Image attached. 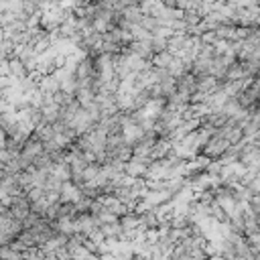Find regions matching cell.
Here are the masks:
<instances>
[{"label": "cell", "mask_w": 260, "mask_h": 260, "mask_svg": "<svg viewBox=\"0 0 260 260\" xmlns=\"http://www.w3.org/2000/svg\"><path fill=\"white\" fill-rule=\"evenodd\" d=\"M142 146H146V150H150V142H146ZM142 153H144V148H136V154H142Z\"/></svg>", "instance_id": "6da1fadb"}]
</instances>
